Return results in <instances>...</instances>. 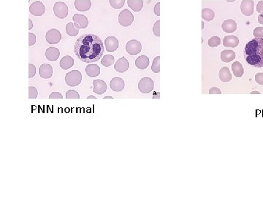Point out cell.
Returning a JSON list of instances; mask_svg holds the SVG:
<instances>
[{
  "mask_svg": "<svg viewBox=\"0 0 263 197\" xmlns=\"http://www.w3.org/2000/svg\"><path fill=\"white\" fill-rule=\"evenodd\" d=\"M29 78H32L34 77L36 74V67L35 66H34L32 64H29Z\"/></svg>",
  "mask_w": 263,
  "mask_h": 197,
  "instance_id": "74e56055",
  "label": "cell"
},
{
  "mask_svg": "<svg viewBox=\"0 0 263 197\" xmlns=\"http://www.w3.org/2000/svg\"><path fill=\"white\" fill-rule=\"evenodd\" d=\"M36 43V36L33 33L29 34V45L32 46Z\"/></svg>",
  "mask_w": 263,
  "mask_h": 197,
  "instance_id": "f35d334b",
  "label": "cell"
},
{
  "mask_svg": "<svg viewBox=\"0 0 263 197\" xmlns=\"http://www.w3.org/2000/svg\"><path fill=\"white\" fill-rule=\"evenodd\" d=\"M258 22L259 23L262 24L263 25V12L262 13H260L259 15L258 16Z\"/></svg>",
  "mask_w": 263,
  "mask_h": 197,
  "instance_id": "f6af8a7d",
  "label": "cell"
},
{
  "mask_svg": "<svg viewBox=\"0 0 263 197\" xmlns=\"http://www.w3.org/2000/svg\"><path fill=\"white\" fill-rule=\"evenodd\" d=\"M114 61H115L114 56H112V55L108 54V55H105V56L103 57V58L101 61V64L104 66V67H110L112 64H113Z\"/></svg>",
  "mask_w": 263,
  "mask_h": 197,
  "instance_id": "f546056e",
  "label": "cell"
},
{
  "mask_svg": "<svg viewBox=\"0 0 263 197\" xmlns=\"http://www.w3.org/2000/svg\"><path fill=\"white\" fill-rule=\"evenodd\" d=\"M66 83L71 87L78 86L82 81V75L78 70H72L65 76Z\"/></svg>",
  "mask_w": 263,
  "mask_h": 197,
  "instance_id": "3957f363",
  "label": "cell"
},
{
  "mask_svg": "<svg viewBox=\"0 0 263 197\" xmlns=\"http://www.w3.org/2000/svg\"><path fill=\"white\" fill-rule=\"evenodd\" d=\"M53 12L57 18L60 19H64L67 16L69 13L68 7L65 2H58L53 6Z\"/></svg>",
  "mask_w": 263,
  "mask_h": 197,
  "instance_id": "8992f818",
  "label": "cell"
},
{
  "mask_svg": "<svg viewBox=\"0 0 263 197\" xmlns=\"http://www.w3.org/2000/svg\"><path fill=\"white\" fill-rule=\"evenodd\" d=\"M134 21V15L129 10L124 9L119 15V22L123 27H129Z\"/></svg>",
  "mask_w": 263,
  "mask_h": 197,
  "instance_id": "277c9868",
  "label": "cell"
},
{
  "mask_svg": "<svg viewBox=\"0 0 263 197\" xmlns=\"http://www.w3.org/2000/svg\"><path fill=\"white\" fill-rule=\"evenodd\" d=\"M129 67V63L125 57H122V58H120L119 60H117L115 65H114L115 70L118 72H121V73L127 72Z\"/></svg>",
  "mask_w": 263,
  "mask_h": 197,
  "instance_id": "7c38bea8",
  "label": "cell"
},
{
  "mask_svg": "<svg viewBox=\"0 0 263 197\" xmlns=\"http://www.w3.org/2000/svg\"><path fill=\"white\" fill-rule=\"evenodd\" d=\"M151 70L154 73H159L160 72V56H157L154 59L151 66Z\"/></svg>",
  "mask_w": 263,
  "mask_h": 197,
  "instance_id": "1f68e13d",
  "label": "cell"
},
{
  "mask_svg": "<svg viewBox=\"0 0 263 197\" xmlns=\"http://www.w3.org/2000/svg\"><path fill=\"white\" fill-rule=\"evenodd\" d=\"M66 32H67V34L70 35V37H75L78 34L79 29L75 28V26H74V23L70 22L66 26Z\"/></svg>",
  "mask_w": 263,
  "mask_h": 197,
  "instance_id": "f1b7e54d",
  "label": "cell"
},
{
  "mask_svg": "<svg viewBox=\"0 0 263 197\" xmlns=\"http://www.w3.org/2000/svg\"><path fill=\"white\" fill-rule=\"evenodd\" d=\"M254 36L255 38H262L263 39V28L262 27H258L254 30L253 32Z\"/></svg>",
  "mask_w": 263,
  "mask_h": 197,
  "instance_id": "8d00e7d4",
  "label": "cell"
},
{
  "mask_svg": "<svg viewBox=\"0 0 263 197\" xmlns=\"http://www.w3.org/2000/svg\"><path fill=\"white\" fill-rule=\"evenodd\" d=\"M232 70L236 77H241L244 73L243 65L238 61H235L232 64Z\"/></svg>",
  "mask_w": 263,
  "mask_h": 197,
  "instance_id": "484cf974",
  "label": "cell"
},
{
  "mask_svg": "<svg viewBox=\"0 0 263 197\" xmlns=\"http://www.w3.org/2000/svg\"><path fill=\"white\" fill-rule=\"evenodd\" d=\"M219 79L222 82H229L232 80V75L230 73L229 68L227 67H224L221 69L219 73Z\"/></svg>",
  "mask_w": 263,
  "mask_h": 197,
  "instance_id": "cb8c5ba5",
  "label": "cell"
},
{
  "mask_svg": "<svg viewBox=\"0 0 263 197\" xmlns=\"http://www.w3.org/2000/svg\"><path fill=\"white\" fill-rule=\"evenodd\" d=\"M221 28L223 31L227 33H233L236 31L237 23L233 19H228L224 20L221 25Z\"/></svg>",
  "mask_w": 263,
  "mask_h": 197,
  "instance_id": "e0dca14e",
  "label": "cell"
},
{
  "mask_svg": "<svg viewBox=\"0 0 263 197\" xmlns=\"http://www.w3.org/2000/svg\"><path fill=\"white\" fill-rule=\"evenodd\" d=\"M244 58L249 64L257 68L263 67L262 38H254L246 45Z\"/></svg>",
  "mask_w": 263,
  "mask_h": 197,
  "instance_id": "7a4b0ae2",
  "label": "cell"
},
{
  "mask_svg": "<svg viewBox=\"0 0 263 197\" xmlns=\"http://www.w3.org/2000/svg\"><path fill=\"white\" fill-rule=\"evenodd\" d=\"M60 56V51L56 48H48L46 51V57L51 61H56Z\"/></svg>",
  "mask_w": 263,
  "mask_h": 197,
  "instance_id": "ffe728a7",
  "label": "cell"
},
{
  "mask_svg": "<svg viewBox=\"0 0 263 197\" xmlns=\"http://www.w3.org/2000/svg\"><path fill=\"white\" fill-rule=\"evenodd\" d=\"M154 13L157 15V16H160V2H158L156 4V5L154 6Z\"/></svg>",
  "mask_w": 263,
  "mask_h": 197,
  "instance_id": "7bdbcfd3",
  "label": "cell"
},
{
  "mask_svg": "<svg viewBox=\"0 0 263 197\" xmlns=\"http://www.w3.org/2000/svg\"><path fill=\"white\" fill-rule=\"evenodd\" d=\"M127 5L134 12H139L143 7V0H128Z\"/></svg>",
  "mask_w": 263,
  "mask_h": 197,
  "instance_id": "4316f807",
  "label": "cell"
},
{
  "mask_svg": "<svg viewBox=\"0 0 263 197\" xmlns=\"http://www.w3.org/2000/svg\"><path fill=\"white\" fill-rule=\"evenodd\" d=\"M53 67L48 64H44L41 65L39 69V74L42 78L49 79L53 75Z\"/></svg>",
  "mask_w": 263,
  "mask_h": 197,
  "instance_id": "5bb4252c",
  "label": "cell"
},
{
  "mask_svg": "<svg viewBox=\"0 0 263 197\" xmlns=\"http://www.w3.org/2000/svg\"><path fill=\"white\" fill-rule=\"evenodd\" d=\"M62 39V34L59 30L51 29L46 34V39L49 44H57Z\"/></svg>",
  "mask_w": 263,
  "mask_h": 197,
  "instance_id": "52a82bcc",
  "label": "cell"
},
{
  "mask_svg": "<svg viewBox=\"0 0 263 197\" xmlns=\"http://www.w3.org/2000/svg\"><path fill=\"white\" fill-rule=\"evenodd\" d=\"M75 7L80 12L88 11L91 7V2L90 0H75Z\"/></svg>",
  "mask_w": 263,
  "mask_h": 197,
  "instance_id": "ac0fdd59",
  "label": "cell"
},
{
  "mask_svg": "<svg viewBox=\"0 0 263 197\" xmlns=\"http://www.w3.org/2000/svg\"><path fill=\"white\" fill-rule=\"evenodd\" d=\"M32 27H33L32 21V20H30V19H29V30H30V29H32Z\"/></svg>",
  "mask_w": 263,
  "mask_h": 197,
  "instance_id": "bcb514c9",
  "label": "cell"
},
{
  "mask_svg": "<svg viewBox=\"0 0 263 197\" xmlns=\"http://www.w3.org/2000/svg\"><path fill=\"white\" fill-rule=\"evenodd\" d=\"M87 98H97V97L96 96H88Z\"/></svg>",
  "mask_w": 263,
  "mask_h": 197,
  "instance_id": "c3c4849f",
  "label": "cell"
},
{
  "mask_svg": "<svg viewBox=\"0 0 263 197\" xmlns=\"http://www.w3.org/2000/svg\"><path fill=\"white\" fill-rule=\"evenodd\" d=\"M66 98H79L80 96L79 94L75 90H70L66 93Z\"/></svg>",
  "mask_w": 263,
  "mask_h": 197,
  "instance_id": "836d02e7",
  "label": "cell"
},
{
  "mask_svg": "<svg viewBox=\"0 0 263 197\" xmlns=\"http://www.w3.org/2000/svg\"><path fill=\"white\" fill-rule=\"evenodd\" d=\"M154 88V81L150 77H143L138 83V89L143 94H149Z\"/></svg>",
  "mask_w": 263,
  "mask_h": 197,
  "instance_id": "5b68a950",
  "label": "cell"
},
{
  "mask_svg": "<svg viewBox=\"0 0 263 197\" xmlns=\"http://www.w3.org/2000/svg\"><path fill=\"white\" fill-rule=\"evenodd\" d=\"M260 93L259 92V91H252V92H251V94H259Z\"/></svg>",
  "mask_w": 263,
  "mask_h": 197,
  "instance_id": "7dc6e473",
  "label": "cell"
},
{
  "mask_svg": "<svg viewBox=\"0 0 263 197\" xmlns=\"http://www.w3.org/2000/svg\"><path fill=\"white\" fill-rule=\"evenodd\" d=\"M74 26L76 29H86L89 25V20L88 18L84 15L75 14L73 15Z\"/></svg>",
  "mask_w": 263,
  "mask_h": 197,
  "instance_id": "8fae6325",
  "label": "cell"
},
{
  "mask_svg": "<svg viewBox=\"0 0 263 197\" xmlns=\"http://www.w3.org/2000/svg\"><path fill=\"white\" fill-rule=\"evenodd\" d=\"M235 58V53L231 50H224L221 53V59L225 63H229L234 60Z\"/></svg>",
  "mask_w": 263,
  "mask_h": 197,
  "instance_id": "d4e9b609",
  "label": "cell"
},
{
  "mask_svg": "<svg viewBox=\"0 0 263 197\" xmlns=\"http://www.w3.org/2000/svg\"><path fill=\"white\" fill-rule=\"evenodd\" d=\"M86 73L90 77H94L100 75V68L97 64H89L86 67Z\"/></svg>",
  "mask_w": 263,
  "mask_h": 197,
  "instance_id": "7402d4cb",
  "label": "cell"
},
{
  "mask_svg": "<svg viewBox=\"0 0 263 197\" xmlns=\"http://www.w3.org/2000/svg\"><path fill=\"white\" fill-rule=\"evenodd\" d=\"M38 96L37 90L36 88L33 86H29V98H36Z\"/></svg>",
  "mask_w": 263,
  "mask_h": 197,
  "instance_id": "d590c367",
  "label": "cell"
},
{
  "mask_svg": "<svg viewBox=\"0 0 263 197\" xmlns=\"http://www.w3.org/2000/svg\"><path fill=\"white\" fill-rule=\"evenodd\" d=\"M110 86L113 91H122L124 89V81L121 77H114L110 81Z\"/></svg>",
  "mask_w": 263,
  "mask_h": 197,
  "instance_id": "d6986e66",
  "label": "cell"
},
{
  "mask_svg": "<svg viewBox=\"0 0 263 197\" xmlns=\"http://www.w3.org/2000/svg\"><path fill=\"white\" fill-rule=\"evenodd\" d=\"M74 51L80 61L91 64L102 58L105 47L103 41L98 36L93 34H85L76 40Z\"/></svg>",
  "mask_w": 263,
  "mask_h": 197,
  "instance_id": "6da1fadb",
  "label": "cell"
},
{
  "mask_svg": "<svg viewBox=\"0 0 263 197\" xmlns=\"http://www.w3.org/2000/svg\"><path fill=\"white\" fill-rule=\"evenodd\" d=\"M141 50L142 45L141 42L136 39H132V40L129 41L126 45V51L129 54L132 55V56L141 53Z\"/></svg>",
  "mask_w": 263,
  "mask_h": 197,
  "instance_id": "ba28073f",
  "label": "cell"
},
{
  "mask_svg": "<svg viewBox=\"0 0 263 197\" xmlns=\"http://www.w3.org/2000/svg\"><path fill=\"white\" fill-rule=\"evenodd\" d=\"M29 12L33 15L41 16L46 12V8L40 1H36L33 2L29 7Z\"/></svg>",
  "mask_w": 263,
  "mask_h": 197,
  "instance_id": "9c48e42d",
  "label": "cell"
},
{
  "mask_svg": "<svg viewBox=\"0 0 263 197\" xmlns=\"http://www.w3.org/2000/svg\"><path fill=\"white\" fill-rule=\"evenodd\" d=\"M153 33L155 36L160 37V20H158L156 21L153 27Z\"/></svg>",
  "mask_w": 263,
  "mask_h": 197,
  "instance_id": "e575fe53",
  "label": "cell"
},
{
  "mask_svg": "<svg viewBox=\"0 0 263 197\" xmlns=\"http://www.w3.org/2000/svg\"><path fill=\"white\" fill-rule=\"evenodd\" d=\"M215 17V13L214 10L210 8H204L202 10V18L206 21H211Z\"/></svg>",
  "mask_w": 263,
  "mask_h": 197,
  "instance_id": "83f0119b",
  "label": "cell"
},
{
  "mask_svg": "<svg viewBox=\"0 0 263 197\" xmlns=\"http://www.w3.org/2000/svg\"><path fill=\"white\" fill-rule=\"evenodd\" d=\"M104 98H113V97H112V96H105V97H104Z\"/></svg>",
  "mask_w": 263,
  "mask_h": 197,
  "instance_id": "681fc988",
  "label": "cell"
},
{
  "mask_svg": "<svg viewBox=\"0 0 263 197\" xmlns=\"http://www.w3.org/2000/svg\"><path fill=\"white\" fill-rule=\"evenodd\" d=\"M227 1L228 2H235V0H227Z\"/></svg>",
  "mask_w": 263,
  "mask_h": 197,
  "instance_id": "f907efd6",
  "label": "cell"
},
{
  "mask_svg": "<svg viewBox=\"0 0 263 197\" xmlns=\"http://www.w3.org/2000/svg\"><path fill=\"white\" fill-rule=\"evenodd\" d=\"M257 11L259 13H262L263 12V0H261L257 3Z\"/></svg>",
  "mask_w": 263,
  "mask_h": 197,
  "instance_id": "ee69618b",
  "label": "cell"
},
{
  "mask_svg": "<svg viewBox=\"0 0 263 197\" xmlns=\"http://www.w3.org/2000/svg\"><path fill=\"white\" fill-rule=\"evenodd\" d=\"M105 48H106L107 51L108 52H114L116 51L119 48V40L116 37H107L105 41Z\"/></svg>",
  "mask_w": 263,
  "mask_h": 197,
  "instance_id": "4fadbf2b",
  "label": "cell"
},
{
  "mask_svg": "<svg viewBox=\"0 0 263 197\" xmlns=\"http://www.w3.org/2000/svg\"><path fill=\"white\" fill-rule=\"evenodd\" d=\"M60 67L63 70H67L70 69L74 64V59L72 58V57L70 56H66L62 57V58L60 61Z\"/></svg>",
  "mask_w": 263,
  "mask_h": 197,
  "instance_id": "603a6c76",
  "label": "cell"
},
{
  "mask_svg": "<svg viewBox=\"0 0 263 197\" xmlns=\"http://www.w3.org/2000/svg\"><path fill=\"white\" fill-rule=\"evenodd\" d=\"M209 94H221V90L219 89H218V88L214 87L211 88L210 90H209Z\"/></svg>",
  "mask_w": 263,
  "mask_h": 197,
  "instance_id": "60d3db41",
  "label": "cell"
},
{
  "mask_svg": "<svg viewBox=\"0 0 263 197\" xmlns=\"http://www.w3.org/2000/svg\"><path fill=\"white\" fill-rule=\"evenodd\" d=\"M254 6L253 0H243L240 4V10L246 16H251L254 13Z\"/></svg>",
  "mask_w": 263,
  "mask_h": 197,
  "instance_id": "30bf717a",
  "label": "cell"
},
{
  "mask_svg": "<svg viewBox=\"0 0 263 197\" xmlns=\"http://www.w3.org/2000/svg\"><path fill=\"white\" fill-rule=\"evenodd\" d=\"M149 65V58L146 56H141L135 60V66L140 70H145Z\"/></svg>",
  "mask_w": 263,
  "mask_h": 197,
  "instance_id": "44dd1931",
  "label": "cell"
},
{
  "mask_svg": "<svg viewBox=\"0 0 263 197\" xmlns=\"http://www.w3.org/2000/svg\"><path fill=\"white\" fill-rule=\"evenodd\" d=\"M93 85H94V92L97 94H103L105 93L107 91V85L106 83L103 80H95L93 81Z\"/></svg>",
  "mask_w": 263,
  "mask_h": 197,
  "instance_id": "9a60e30c",
  "label": "cell"
},
{
  "mask_svg": "<svg viewBox=\"0 0 263 197\" xmlns=\"http://www.w3.org/2000/svg\"><path fill=\"white\" fill-rule=\"evenodd\" d=\"M208 44L209 47L211 48L218 47L221 44V39L217 36H214L208 39Z\"/></svg>",
  "mask_w": 263,
  "mask_h": 197,
  "instance_id": "4dcf8cb0",
  "label": "cell"
},
{
  "mask_svg": "<svg viewBox=\"0 0 263 197\" xmlns=\"http://www.w3.org/2000/svg\"><path fill=\"white\" fill-rule=\"evenodd\" d=\"M255 81L258 84L263 86V72H259L255 75Z\"/></svg>",
  "mask_w": 263,
  "mask_h": 197,
  "instance_id": "ab89813d",
  "label": "cell"
},
{
  "mask_svg": "<svg viewBox=\"0 0 263 197\" xmlns=\"http://www.w3.org/2000/svg\"><path fill=\"white\" fill-rule=\"evenodd\" d=\"M239 44V39L236 36L227 35L224 38L223 45L226 48H236Z\"/></svg>",
  "mask_w": 263,
  "mask_h": 197,
  "instance_id": "2e32d148",
  "label": "cell"
},
{
  "mask_svg": "<svg viewBox=\"0 0 263 197\" xmlns=\"http://www.w3.org/2000/svg\"><path fill=\"white\" fill-rule=\"evenodd\" d=\"M125 0H110V4L114 9H120L124 5Z\"/></svg>",
  "mask_w": 263,
  "mask_h": 197,
  "instance_id": "d6a6232c",
  "label": "cell"
},
{
  "mask_svg": "<svg viewBox=\"0 0 263 197\" xmlns=\"http://www.w3.org/2000/svg\"><path fill=\"white\" fill-rule=\"evenodd\" d=\"M50 98H63L62 95L59 92H53L49 96Z\"/></svg>",
  "mask_w": 263,
  "mask_h": 197,
  "instance_id": "b9f144b4",
  "label": "cell"
}]
</instances>
